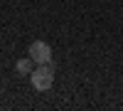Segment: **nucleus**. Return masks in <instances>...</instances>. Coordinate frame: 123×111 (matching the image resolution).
I'll list each match as a JSON object with an SVG mask.
<instances>
[{"label":"nucleus","mask_w":123,"mask_h":111,"mask_svg":"<svg viewBox=\"0 0 123 111\" xmlns=\"http://www.w3.org/2000/svg\"><path fill=\"white\" fill-rule=\"evenodd\" d=\"M27 54L35 59V64H52V47H49V42H44V39H35V42L30 45Z\"/></svg>","instance_id":"f03ea898"},{"label":"nucleus","mask_w":123,"mask_h":111,"mask_svg":"<svg viewBox=\"0 0 123 111\" xmlns=\"http://www.w3.org/2000/svg\"><path fill=\"white\" fill-rule=\"evenodd\" d=\"M30 82H32L35 91H49L54 84V67L52 64H37V69H32V74H30Z\"/></svg>","instance_id":"f257e3e1"},{"label":"nucleus","mask_w":123,"mask_h":111,"mask_svg":"<svg viewBox=\"0 0 123 111\" xmlns=\"http://www.w3.org/2000/svg\"><path fill=\"white\" fill-rule=\"evenodd\" d=\"M32 69H35V59L32 57H22V59H17V64H15V72L17 74H32Z\"/></svg>","instance_id":"7ed1b4c3"}]
</instances>
